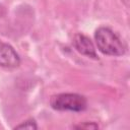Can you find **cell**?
Segmentation results:
<instances>
[{
    "mask_svg": "<svg viewBox=\"0 0 130 130\" xmlns=\"http://www.w3.org/2000/svg\"><path fill=\"white\" fill-rule=\"evenodd\" d=\"M94 41L98 49L105 55L122 56L126 52V45L110 27H99L94 32Z\"/></svg>",
    "mask_w": 130,
    "mask_h": 130,
    "instance_id": "cell-1",
    "label": "cell"
},
{
    "mask_svg": "<svg viewBox=\"0 0 130 130\" xmlns=\"http://www.w3.org/2000/svg\"><path fill=\"white\" fill-rule=\"evenodd\" d=\"M50 105L54 110L67 112H82L87 108L85 96L79 93L64 92L58 93L51 98Z\"/></svg>",
    "mask_w": 130,
    "mask_h": 130,
    "instance_id": "cell-2",
    "label": "cell"
},
{
    "mask_svg": "<svg viewBox=\"0 0 130 130\" xmlns=\"http://www.w3.org/2000/svg\"><path fill=\"white\" fill-rule=\"evenodd\" d=\"M20 64V57L12 46L0 41V67L13 69Z\"/></svg>",
    "mask_w": 130,
    "mask_h": 130,
    "instance_id": "cell-3",
    "label": "cell"
},
{
    "mask_svg": "<svg viewBox=\"0 0 130 130\" xmlns=\"http://www.w3.org/2000/svg\"><path fill=\"white\" fill-rule=\"evenodd\" d=\"M72 44H73V47L76 49V51H78L80 54L91 59H95V60L99 59L92 42L86 36L82 34H76L73 38Z\"/></svg>",
    "mask_w": 130,
    "mask_h": 130,
    "instance_id": "cell-4",
    "label": "cell"
},
{
    "mask_svg": "<svg viewBox=\"0 0 130 130\" xmlns=\"http://www.w3.org/2000/svg\"><path fill=\"white\" fill-rule=\"evenodd\" d=\"M14 129H38V125H37V122L34 120V119H28V120H25L24 122L20 123L19 125H16L14 127Z\"/></svg>",
    "mask_w": 130,
    "mask_h": 130,
    "instance_id": "cell-5",
    "label": "cell"
},
{
    "mask_svg": "<svg viewBox=\"0 0 130 130\" xmlns=\"http://www.w3.org/2000/svg\"><path fill=\"white\" fill-rule=\"evenodd\" d=\"M74 128H76V129H98L99 125L94 122H84L82 124L74 126Z\"/></svg>",
    "mask_w": 130,
    "mask_h": 130,
    "instance_id": "cell-6",
    "label": "cell"
},
{
    "mask_svg": "<svg viewBox=\"0 0 130 130\" xmlns=\"http://www.w3.org/2000/svg\"><path fill=\"white\" fill-rule=\"evenodd\" d=\"M5 14V8L2 4H0V17H2Z\"/></svg>",
    "mask_w": 130,
    "mask_h": 130,
    "instance_id": "cell-7",
    "label": "cell"
}]
</instances>
